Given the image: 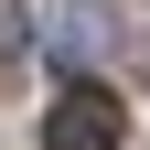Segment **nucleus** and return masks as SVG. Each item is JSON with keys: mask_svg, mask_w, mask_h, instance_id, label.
Returning <instances> with one entry per match:
<instances>
[{"mask_svg": "<svg viewBox=\"0 0 150 150\" xmlns=\"http://www.w3.org/2000/svg\"><path fill=\"white\" fill-rule=\"evenodd\" d=\"M118 129H129L118 86H64V97L43 107V150H118Z\"/></svg>", "mask_w": 150, "mask_h": 150, "instance_id": "nucleus-1", "label": "nucleus"}, {"mask_svg": "<svg viewBox=\"0 0 150 150\" xmlns=\"http://www.w3.org/2000/svg\"><path fill=\"white\" fill-rule=\"evenodd\" d=\"M32 43V11H11V0H0V54H22Z\"/></svg>", "mask_w": 150, "mask_h": 150, "instance_id": "nucleus-2", "label": "nucleus"}]
</instances>
